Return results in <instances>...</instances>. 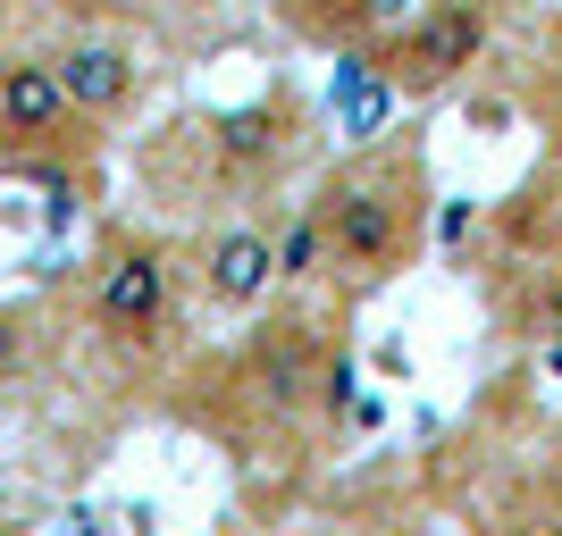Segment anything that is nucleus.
<instances>
[{"mask_svg": "<svg viewBox=\"0 0 562 536\" xmlns=\"http://www.w3.org/2000/svg\"><path fill=\"white\" fill-rule=\"evenodd\" d=\"M18 369H25V319H18V310H0V386H9Z\"/></svg>", "mask_w": 562, "mask_h": 536, "instance_id": "9d476101", "label": "nucleus"}, {"mask_svg": "<svg viewBox=\"0 0 562 536\" xmlns=\"http://www.w3.org/2000/svg\"><path fill=\"white\" fill-rule=\"evenodd\" d=\"M487 50V0H437L412 34H403V50H395V68H386V84L395 93H446L453 76L470 68Z\"/></svg>", "mask_w": 562, "mask_h": 536, "instance_id": "f03ea898", "label": "nucleus"}, {"mask_svg": "<svg viewBox=\"0 0 562 536\" xmlns=\"http://www.w3.org/2000/svg\"><path fill=\"white\" fill-rule=\"evenodd\" d=\"M319 260H328V252H319V218H294V227H285V243H278V277H319Z\"/></svg>", "mask_w": 562, "mask_h": 536, "instance_id": "1a4fd4ad", "label": "nucleus"}, {"mask_svg": "<svg viewBox=\"0 0 562 536\" xmlns=\"http://www.w3.org/2000/svg\"><path fill=\"white\" fill-rule=\"evenodd\" d=\"M93 310H101L110 335H151V327L168 319V260L151 252V243L110 252V269L93 277Z\"/></svg>", "mask_w": 562, "mask_h": 536, "instance_id": "7ed1b4c3", "label": "nucleus"}, {"mask_svg": "<svg viewBox=\"0 0 562 536\" xmlns=\"http://www.w3.org/2000/svg\"><path fill=\"white\" fill-rule=\"evenodd\" d=\"M68 93L50 59H0V142H59L68 135Z\"/></svg>", "mask_w": 562, "mask_h": 536, "instance_id": "39448f33", "label": "nucleus"}, {"mask_svg": "<svg viewBox=\"0 0 562 536\" xmlns=\"http://www.w3.org/2000/svg\"><path fill=\"white\" fill-rule=\"evenodd\" d=\"M538 310H546V335H562V277H554V285L538 294Z\"/></svg>", "mask_w": 562, "mask_h": 536, "instance_id": "9b49d317", "label": "nucleus"}, {"mask_svg": "<svg viewBox=\"0 0 562 536\" xmlns=\"http://www.w3.org/2000/svg\"><path fill=\"white\" fill-rule=\"evenodd\" d=\"M370 18H403V0H370Z\"/></svg>", "mask_w": 562, "mask_h": 536, "instance_id": "f8f14e48", "label": "nucleus"}, {"mask_svg": "<svg viewBox=\"0 0 562 536\" xmlns=\"http://www.w3.org/2000/svg\"><path fill=\"white\" fill-rule=\"evenodd\" d=\"M285 142V110H269V101H260V110H235V117H218V160H269V151H278Z\"/></svg>", "mask_w": 562, "mask_h": 536, "instance_id": "6e6552de", "label": "nucleus"}, {"mask_svg": "<svg viewBox=\"0 0 562 536\" xmlns=\"http://www.w3.org/2000/svg\"><path fill=\"white\" fill-rule=\"evenodd\" d=\"M50 76H59L68 110H85V117H110V110H126V101H135V84H143L135 50H126V43H101V34L68 43L59 59H50Z\"/></svg>", "mask_w": 562, "mask_h": 536, "instance_id": "20e7f679", "label": "nucleus"}, {"mask_svg": "<svg viewBox=\"0 0 562 536\" xmlns=\"http://www.w3.org/2000/svg\"><path fill=\"white\" fill-rule=\"evenodd\" d=\"M202 285H211V303H227V310L260 303V294L278 285V243H269V227H227L211 252H202Z\"/></svg>", "mask_w": 562, "mask_h": 536, "instance_id": "423d86ee", "label": "nucleus"}, {"mask_svg": "<svg viewBox=\"0 0 562 536\" xmlns=\"http://www.w3.org/2000/svg\"><path fill=\"white\" fill-rule=\"evenodd\" d=\"M311 218H319V252L336 269H361V277H378L412 235V202H403L395 176H336Z\"/></svg>", "mask_w": 562, "mask_h": 536, "instance_id": "f257e3e1", "label": "nucleus"}, {"mask_svg": "<svg viewBox=\"0 0 562 536\" xmlns=\"http://www.w3.org/2000/svg\"><path fill=\"white\" fill-rule=\"evenodd\" d=\"M303 377H311V335L303 327H269L252 344V395L269 411H294L303 402Z\"/></svg>", "mask_w": 562, "mask_h": 536, "instance_id": "0eeeda50", "label": "nucleus"}]
</instances>
